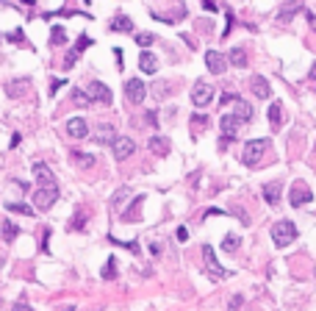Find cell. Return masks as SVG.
Listing matches in <instances>:
<instances>
[{"instance_id": "1", "label": "cell", "mask_w": 316, "mask_h": 311, "mask_svg": "<svg viewBox=\"0 0 316 311\" xmlns=\"http://www.w3.org/2000/svg\"><path fill=\"white\" fill-rule=\"evenodd\" d=\"M297 239V225L291 220H280L272 225V242L274 248H289L291 242Z\"/></svg>"}, {"instance_id": "2", "label": "cell", "mask_w": 316, "mask_h": 311, "mask_svg": "<svg viewBox=\"0 0 316 311\" xmlns=\"http://www.w3.org/2000/svg\"><path fill=\"white\" fill-rule=\"evenodd\" d=\"M191 103H194L197 109H206V106L214 103V86H211L206 78H200L191 86Z\"/></svg>"}, {"instance_id": "3", "label": "cell", "mask_w": 316, "mask_h": 311, "mask_svg": "<svg viewBox=\"0 0 316 311\" xmlns=\"http://www.w3.org/2000/svg\"><path fill=\"white\" fill-rule=\"evenodd\" d=\"M269 148V139H250L247 145H244V153H242V161L244 164H258L263 153H266Z\"/></svg>"}, {"instance_id": "4", "label": "cell", "mask_w": 316, "mask_h": 311, "mask_svg": "<svg viewBox=\"0 0 316 311\" xmlns=\"http://www.w3.org/2000/svg\"><path fill=\"white\" fill-rule=\"evenodd\" d=\"M311 200H313V192L308 189V184L294 181V184H291V192H289V203H291V206L300 209V206H308Z\"/></svg>"}, {"instance_id": "5", "label": "cell", "mask_w": 316, "mask_h": 311, "mask_svg": "<svg viewBox=\"0 0 316 311\" xmlns=\"http://www.w3.org/2000/svg\"><path fill=\"white\" fill-rule=\"evenodd\" d=\"M203 259H206V269H208V275H214L216 281L227 278V269L222 267L219 261H216V253H214V248H211V245H203Z\"/></svg>"}, {"instance_id": "6", "label": "cell", "mask_w": 316, "mask_h": 311, "mask_svg": "<svg viewBox=\"0 0 316 311\" xmlns=\"http://www.w3.org/2000/svg\"><path fill=\"white\" fill-rule=\"evenodd\" d=\"M56 200H58V186H42V189H36V195H33V206L39 211H48Z\"/></svg>"}, {"instance_id": "7", "label": "cell", "mask_w": 316, "mask_h": 311, "mask_svg": "<svg viewBox=\"0 0 316 311\" xmlns=\"http://www.w3.org/2000/svg\"><path fill=\"white\" fill-rule=\"evenodd\" d=\"M86 97H89V100H95V103H105V106L114 100L111 89L103 84V81H92V84L86 86Z\"/></svg>"}, {"instance_id": "8", "label": "cell", "mask_w": 316, "mask_h": 311, "mask_svg": "<svg viewBox=\"0 0 316 311\" xmlns=\"http://www.w3.org/2000/svg\"><path fill=\"white\" fill-rule=\"evenodd\" d=\"M125 97H128L131 103H142L144 97H147V86H144V81H142V78L125 81Z\"/></svg>"}, {"instance_id": "9", "label": "cell", "mask_w": 316, "mask_h": 311, "mask_svg": "<svg viewBox=\"0 0 316 311\" xmlns=\"http://www.w3.org/2000/svg\"><path fill=\"white\" fill-rule=\"evenodd\" d=\"M111 148H114V158H120V161L122 158H131L136 153V142H133L131 136H116Z\"/></svg>"}, {"instance_id": "10", "label": "cell", "mask_w": 316, "mask_h": 311, "mask_svg": "<svg viewBox=\"0 0 316 311\" xmlns=\"http://www.w3.org/2000/svg\"><path fill=\"white\" fill-rule=\"evenodd\" d=\"M206 67H208L214 75H222V73L227 70V58L222 56L219 50H208V53H206Z\"/></svg>"}, {"instance_id": "11", "label": "cell", "mask_w": 316, "mask_h": 311, "mask_svg": "<svg viewBox=\"0 0 316 311\" xmlns=\"http://www.w3.org/2000/svg\"><path fill=\"white\" fill-rule=\"evenodd\" d=\"M67 133L72 139H86L89 136V125H86L84 117H72V120H67Z\"/></svg>"}, {"instance_id": "12", "label": "cell", "mask_w": 316, "mask_h": 311, "mask_svg": "<svg viewBox=\"0 0 316 311\" xmlns=\"http://www.w3.org/2000/svg\"><path fill=\"white\" fill-rule=\"evenodd\" d=\"M250 89H253V95L258 97V100H266V97L272 95V86H269V81L263 78V75H253V78H250Z\"/></svg>"}, {"instance_id": "13", "label": "cell", "mask_w": 316, "mask_h": 311, "mask_svg": "<svg viewBox=\"0 0 316 311\" xmlns=\"http://www.w3.org/2000/svg\"><path fill=\"white\" fill-rule=\"evenodd\" d=\"M89 45H92V39H89V37H86V33H84V37H81L78 42H75V48L67 53V58H64V70H69V67H72V64L78 61V56H81V53H84L86 48H89Z\"/></svg>"}, {"instance_id": "14", "label": "cell", "mask_w": 316, "mask_h": 311, "mask_svg": "<svg viewBox=\"0 0 316 311\" xmlns=\"http://www.w3.org/2000/svg\"><path fill=\"white\" fill-rule=\"evenodd\" d=\"M236 128H239L236 117H233V114H222V145H227V142L236 139Z\"/></svg>"}, {"instance_id": "15", "label": "cell", "mask_w": 316, "mask_h": 311, "mask_svg": "<svg viewBox=\"0 0 316 311\" xmlns=\"http://www.w3.org/2000/svg\"><path fill=\"white\" fill-rule=\"evenodd\" d=\"M33 175H36V181H39V189H42V186H56V178H53L48 164L36 161V164H33Z\"/></svg>"}, {"instance_id": "16", "label": "cell", "mask_w": 316, "mask_h": 311, "mask_svg": "<svg viewBox=\"0 0 316 311\" xmlns=\"http://www.w3.org/2000/svg\"><path fill=\"white\" fill-rule=\"evenodd\" d=\"M139 70H142L144 75H155L158 73V58L150 50H142L139 53Z\"/></svg>"}, {"instance_id": "17", "label": "cell", "mask_w": 316, "mask_h": 311, "mask_svg": "<svg viewBox=\"0 0 316 311\" xmlns=\"http://www.w3.org/2000/svg\"><path fill=\"white\" fill-rule=\"evenodd\" d=\"M280 192H283V184H280V181H269V184H263V200H266L269 206H274V203L280 200Z\"/></svg>"}, {"instance_id": "18", "label": "cell", "mask_w": 316, "mask_h": 311, "mask_svg": "<svg viewBox=\"0 0 316 311\" xmlns=\"http://www.w3.org/2000/svg\"><path fill=\"white\" fill-rule=\"evenodd\" d=\"M92 139H95V142H100V145H114V139H116V131H114V128H111V125H105V122H100V125H97L95 128V136H92Z\"/></svg>"}, {"instance_id": "19", "label": "cell", "mask_w": 316, "mask_h": 311, "mask_svg": "<svg viewBox=\"0 0 316 311\" xmlns=\"http://www.w3.org/2000/svg\"><path fill=\"white\" fill-rule=\"evenodd\" d=\"M230 114L236 117L239 125H242V122H250V120H253V106H250L247 100H236V109H233Z\"/></svg>"}, {"instance_id": "20", "label": "cell", "mask_w": 316, "mask_h": 311, "mask_svg": "<svg viewBox=\"0 0 316 311\" xmlns=\"http://www.w3.org/2000/svg\"><path fill=\"white\" fill-rule=\"evenodd\" d=\"M150 150H153V153L158 156V158H164L169 153V150H172V145H169V139L167 136H150Z\"/></svg>"}, {"instance_id": "21", "label": "cell", "mask_w": 316, "mask_h": 311, "mask_svg": "<svg viewBox=\"0 0 316 311\" xmlns=\"http://www.w3.org/2000/svg\"><path fill=\"white\" fill-rule=\"evenodd\" d=\"M266 114H269V125H272L274 131H278V128L283 125V103H278V100H274L272 106H269V111H266Z\"/></svg>"}, {"instance_id": "22", "label": "cell", "mask_w": 316, "mask_h": 311, "mask_svg": "<svg viewBox=\"0 0 316 311\" xmlns=\"http://www.w3.org/2000/svg\"><path fill=\"white\" fill-rule=\"evenodd\" d=\"M28 86H31V81H28V78H22V81H9L6 92H9V97H20V95H25Z\"/></svg>"}, {"instance_id": "23", "label": "cell", "mask_w": 316, "mask_h": 311, "mask_svg": "<svg viewBox=\"0 0 316 311\" xmlns=\"http://www.w3.org/2000/svg\"><path fill=\"white\" fill-rule=\"evenodd\" d=\"M111 31H122V33L133 31V20H131V17H125V14L114 17V22H111Z\"/></svg>"}, {"instance_id": "24", "label": "cell", "mask_w": 316, "mask_h": 311, "mask_svg": "<svg viewBox=\"0 0 316 311\" xmlns=\"http://www.w3.org/2000/svg\"><path fill=\"white\" fill-rule=\"evenodd\" d=\"M230 64L233 67H247V53H244V48H230Z\"/></svg>"}, {"instance_id": "25", "label": "cell", "mask_w": 316, "mask_h": 311, "mask_svg": "<svg viewBox=\"0 0 316 311\" xmlns=\"http://www.w3.org/2000/svg\"><path fill=\"white\" fill-rule=\"evenodd\" d=\"M239 245H242V239H239L236 233H227V236L222 239V250H225V253H236Z\"/></svg>"}, {"instance_id": "26", "label": "cell", "mask_w": 316, "mask_h": 311, "mask_svg": "<svg viewBox=\"0 0 316 311\" xmlns=\"http://www.w3.org/2000/svg\"><path fill=\"white\" fill-rule=\"evenodd\" d=\"M17 233H20V225H14V222L6 220V222H3V239H6V242H14Z\"/></svg>"}, {"instance_id": "27", "label": "cell", "mask_w": 316, "mask_h": 311, "mask_svg": "<svg viewBox=\"0 0 316 311\" xmlns=\"http://www.w3.org/2000/svg\"><path fill=\"white\" fill-rule=\"evenodd\" d=\"M67 42V31H64L61 25H53V31H50V45H64Z\"/></svg>"}, {"instance_id": "28", "label": "cell", "mask_w": 316, "mask_h": 311, "mask_svg": "<svg viewBox=\"0 0 316 311\" xmlns=\"http://www.w3.org/2000/svg\"><path fill=\"white\" fill-rule=\"evenodd\" d=\"M114 275H116V261H114V259H108V261H105V267H103V278H105V281H111Z\"/></svg>"}, {"instance_id": "29", "label": "cell", "mask_w": 316, "mask_h": 311, "mask_svg": "<svg viewBox=\"0 0 316 311\" xmlns=\"http://www.w3.org/2000/svg\"><path fill=\"white\" fill-rule=\"evenodd\" d=\"M153 42H155L153 33H136V45H139V48H150Z\"/></svg>"}, {"instance_id": "30", "label": "cell", "mask_w": 316, "mask_h": 311, "mask_svg": "<svg viewBox=\"0 0 316 311\" xmlns=\"http://www.w3.org/2000/svg\"><path fill=\"white\" fill-rule=\"evenodd\" d=\"M72 158L81 164V167H92V164H95V158H92L89 153H72Z\"/></svg>"}, {"instance_id": "31", "label": "cell", "mask_w": 316, "mask_h": 311, "mask_svg": "<svg viewBox=\"0 0 316 311\" xmlns=\"http://www.w3.org/2000/svg\"><path fill=\"white\" fill-rule=\"evenodd\" d=\"M72 100L78 103V106H89V103H92L89 97H86V92H84V89H75V92H72Z\"/></svg>"}, {"instance_id": "32", "label": "cell", "mask_w": 316, "mask_h": 311, "mask_svg": "<svg viewBox=\"0 0 316 311\" xmlns=\"http://www.w3.org/2000/svg\"><path fill=\"white\" fill-rule=\"evenodd\" d=\"M6 209H9V211H20V214H33V209L22 206V203H6Z\"/></svg>"}, {"instance_id": "33", "label": "cell", "mask_w": 316, "mask_h": 311, "mask_svg": "<svg viewBox=\"0 0 316 311\" xmlns=\"http://www.w3.org/2000/svg\"><path fill=\"white\" fill-rule=\"evenodd\" d=\"M128 195H131V189H120V192H116L114 200H111V203H114V209H120V206H122V200H125Z\"/></svg>"}, {"instance_id": "34", "label": "cell", "mask_w": 316, "mask_h": 311, "mask_svg": "<svg viewBox=\"0 0 316 311\" xmlns=\"http://www.w3.org/2000/svg\"><path fill=\"white\" fill-rule=\"evenodd\" d=\"M9 42H25V33H22V31H11L9 33Z\"/></svg>"}, {"instance_id": "35", "label": "cell", "mask_w": 316, "mask_h": 311, "mask_svg": "<svg viewBox=\"0 0 316 311\" xmlns=\"http://www.w3.org/2000/svg\"><path fill=\"white\" fill-rule=\"evenodd\" d=\"M194 125H211V120L206 114H194Z\"/></svg>"}, {"instance_id": "36", "label": "cell", "mask_w": 316, "mask_h": 311, "mask_svg": "<svg viewBox=\"0 0 316 311\" xmlns=\"http://www.w3.org/2000/svg\"><path fill=\"white\" fill-rule=\"evenodd\" d=\"M11 311H33V308L28 306V303H22V300H20V303H14V306H11Z\"/></svg>"}, {"instance_id": "37", "label": "cell", "mask_w": 316, "mask_h": 311, "mask_svg": "<svg viewBox=\"0 0 316 311\" xmlns=\"http://www.w3.org/2000/svg\"><path fill=\"white\" fill-rule=\"evenodd\" d=\"M72 228H75V231H81V228H84V214H78L72 220Z\"/></svg>"}, {"instance_id": "38", "label": "cell", "mask_w": 316, "mask_h": 311, "mask_svg": "<svg viewBox=\"0 0 316 311\" xmlns=\"http://www.w3.org/2000/svg\"><path fill=\"white\" fill-rule=\"evenodd\" d=\"M61 86H64V81H53V84H50V95H56Z\"/></svg>"}, {"instance_id": "39", "label": "cell", "mask_w": 316, "mask_h": 311, "mask_svg": "<svg viewBox=\"0 0 316 311\" xmlns=\"http://www.w3.org/2000/svg\"><path fill=\"white\" fill-rule=\"evenodd\" d=\"M242 303H244V297H242V295H236V297H233V300H230V308H239V306H242Z\"/></svg>"}, {"instance_id": "40", "label": "cell", "mask_w": 316, "mask_h": 311, "mask_svg": "<svg viewBox=\"0 0 316 311\" xmlns=\"http://www.w3.org/2000/svg\"><path fill=\"white\" fill-rule=\"evenodd\" d=\"M178 239H180V242H186V239H189V231H186V228H178Z\"/></svg>"}, {"instance_id": "41", "label": "cell", "mask_w": 316, "mask_h": 311, "mask_svg": "<svg viewBox=\"0 0 316 311\" xmlns=\"http://www.w3.org/2000/svg\"><path fill=\"white\" fill-rule=\"evenodd\" d=\"M203 9H206V11H216L219 6H216V3H211V0H206V3H203Z\"/></svg>"}, {"instance_id": "42", "label": "cell", "mask_w": 316, "mask_h": 311, "mask_svg": "<svg viewBox=\"0 0 316 311\" xmlns=\"http://www.w3.org/2000/svg\"><path fill=\"white\" fill-rule=\"evenodd\" d=\"M311 78L316 81V64H313V67H311Z\"/></svg>"}, {"instance_id": "43", "label": "cell", "mask_w": 316, "mask_h": 311, "mask_svg": "<svg viewBox=\"0 0 316 311\" xmlns=\"http://www.w3.org/2000/svg\"><path fill=\"white\" fill-rule=\"evenodd\" d=\"M64 311H75V308H72V306H69V308H64Z\"/></svg>"}]
</instances>
